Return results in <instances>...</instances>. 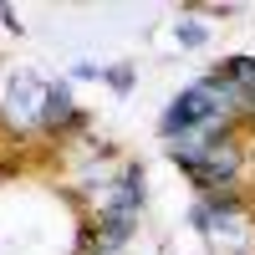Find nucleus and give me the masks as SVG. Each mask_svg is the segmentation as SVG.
<instances>
[{
  "label": "nucleus",
  "instance_id": "7ed1b4c3",
  "mask_svg": "<svg viewBox=\"0 0 255 255\" xmlns=\"http://www.w3.org/2000/svg\"><path fill=\"white\" fill-rule=\"evenodd\" d=\"M31 97H46V87H36L31 77H15L10 82V118L20 123V118H36V102Z\"/></svg>",
  "mask_w": 255,
  "mask_h": 255
},
{
  "label": "nucleus",
  "instance_id": "f03ea898",
  "mask_svg": "<svg viewBox=\"0 0 255 255\" xmlns=\"http://www.w3.org/2000/svg\"><path fill=\"white\" fill-rule=\"evenodd\" d=\"M168 153H174V163L189 168V179L199 189H220V184H230V174H235V148H225L220 133H209L204 143H174Z\"/></svg>",
  "mask_w": 255,
  "mask_h": 255
},
{
  "label": "nucleus",
  "instance_id": "20e7f679",
  "mask_svg": "<svg viewBox=\"0 0 255 255\" xmlns=\"http://www.w3.org/2000/svg\"><path fill=\"white\" fill-rule=\"evenodd\" d=\"M67 113H72V92H67V87H46V108H41V123H51V128H56Z\"/></svg>",
  "mask_w": 255,
  "mask_h": 255
},
{
  "label": "nucleus",
  "instance_id": "f257e3e1",
  "mask_svg": "<svg viewBox=\"0 0 255 255\" xmlns=\"http://www.w3.org/2000/svg\"><path fill=\"white\" fill-rule=\"evenodd\" d=\"M225 97H235V87L230 82H199V87H189V92H179L174 97V108L163 113V138H179V133H189V128H204V123H215L220 113H225Z\"/></svg>",
  "mask_w": 255,
  "mask_h": 255
},
{
  "label": "nucleus",
  "instance_id": "39448f33",
  "mask_svg": "<svg viewBox=\"0 0 255 255\" xmlns=\"http://www.w3.org/2000/svg\"><path fill=\"white\" fill-rule=\"evenodd\" d=\"M179 41H184V46H199V41H204V26H179Z\"/></svg>",
  "mask_w": 255,
  "mask_h": 255
}]
</instances>
